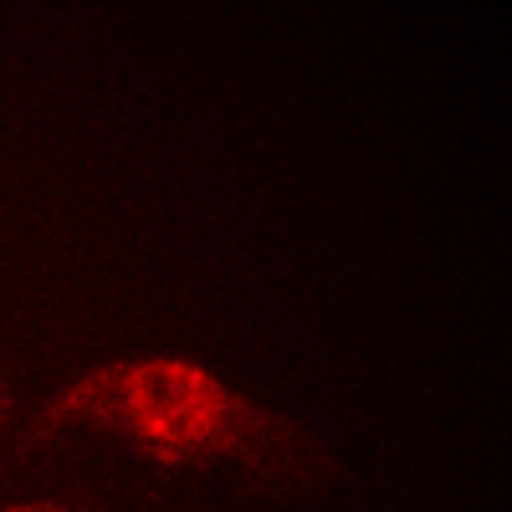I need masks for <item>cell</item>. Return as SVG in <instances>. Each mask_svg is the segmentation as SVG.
Segmentation results:
<instances>
[{
    "label": "cell",
    "instance_id": "obj_2",
    "mask_svg": "<svg viewBox=\"0 0 512 512\" xmlns=\"http://www.w3.org/2000/svg\"><path fill=\"white\" fill-rule=\"evenodd\" d=\"M0 512H123V507L88 492H41V497H6Z\"/></svg>",
    "mask_w": 512,
    "mask_h": 512
},
{
    "label": "cell",
    "instance_id": "obj_1",
    "mask_svg": "<svg viewBox=\"0 0 512 512\" xmlns=\"http://www.w3.org/2000/svg\"><path fill=\"white\" fill-rule=\"evenodd\" d=\"M11 436L21 446L118 441L164 477L241 472L251 482L308 487L328 472V456L303 420L175 349L113 354L52 384L21 410Z\"/></svg>",
    "mask_w": 512,
    "mask_h": 512
},
{
    "label": "cell",
    "instance_id": "obj_4",
    "mask_svg": "<svg viewBox=\"0 0 512 512\" xmlns=\"http://www.w3.org/2000/svg\"><path fill=\"white\" fill-rule=\"evenodd\" d=\"M6 436V431H0ZM6 466H11V451H6V441H0V477H6Z\"/></svg>",
    "mask_w": 512,
    "mask_h": 512
},
{
    "label": "cell",
    "instance_id": "obj_3",
    "mask_svg": "<svg viewBox=\"0 0 512 512\" xmlns=\"http://www.w3.org/2000/svg\"><path fill=\"white\" fill-rule=\"evenodd\" d=\"M21 410H26V400H21V390H16V379L0 369V431H6V436L21 425Z\"/></svg>",
    "mask_w": 512,
    "mask_h": 512
}]
</instances>
